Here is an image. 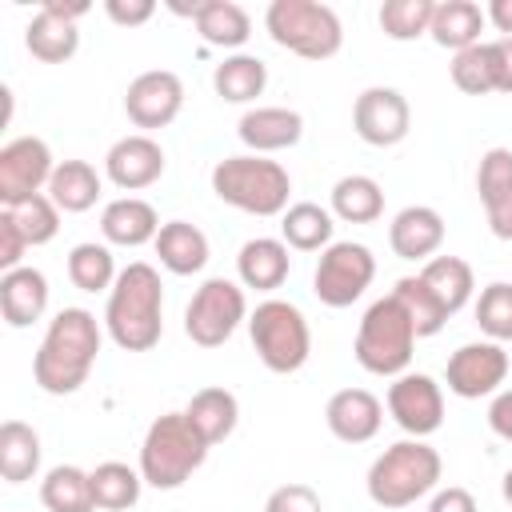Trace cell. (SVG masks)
<instances>
[{"label": "cell", "instance_id": "6da1fadb", "mask_svg": "<svg viewBox=\"0 0 512 512\" xmlns=\"http://www.w3.org/2000/svg\"><path fill=\"white\" fill-rule=\"evenodd\" d=\"M100 324L88 308H60L48 320V332L32 356V380L48 396H72L84 388L100 356Z\"/></svg>", "mask_w": 512, "mask_h": 512}, {"label": "cell", "instance_id": "7a4b0ae2", "mask_svg": "<svg viewBox=\"0 0 512 512\" xmlns=\"http://www.w3.org/2000/svg\"><path fill=\"white\" fill-rule=\"evenodd\" d=\"M104 328L116 348L124 352H148L164 336V284L160 272L144 260H132L120 268L108 304H104Z\"/></svg>", "mask_w": 512, "mask_h": 512}, {"label": "cell", "instance_id": "3957f363", "mask_svg": "<svg viewBox=\"0 0 512 512\" xmlns=\"http://www.w3.org/2000/svg\"><path fill=\"white\" fill-rule=\"evenodd\" d=\"M440 472H444V460L428 440H416V436L396 440L368 468V480H364L368 500L376 508H408L440 484Z\"/></svg>", "mask_w": 512, "mask_h": 512}, {"label": "cell", "instance_id": "277c9868", "mask_svg": "<svg viewBox=\"0 0 512 512\" xmlns=\"http://www.w3.org/2000/svg\"><path fill=\"white\" fill-rule=\"evenodd\" d=\"M212 192L228 208H240L248 216H284L292 196V176L280 160L240 152V156H224L212 168Z\"/></svg>", "mask_w": 512, "mask_h": 512}, {"label": "cell", "instance_id": "5b68a950", "mask_svg": "<svg viewBox=\"0 0 512 512\" xmlns=\"http://www.w3.org/2000/svg\"><path fill=\"white\" fill-rule=\"evenodd\" d=\"M208 440L196 432L188 412H164L148 424L144 444H140V476L144 484L172 492L180 488L204 460H208Z\"/></svg>", "mask_w": 512, "mask_h": 512}, {"label": "cell", "instance_id": "8992f818", "mask_svg": "<svg viewBox=\"0 0 512 512\" xmlns=\"http://www.w3.org/2000/svg\"><path fill=\"white\" fill-rule=\"evenodd\" d=\"M416 328H412V316L404 312V304L388 292L380 300L368 304V312L360 316V328H356V364L372 376H404L408 364H412V352H416Z\"/></svg>", "mask_w": 512, "mask_h": 512}, {"label": "cell", "instance_id": "52a82bcc", "mask_svg": "<svg viewBox=\"0 0 512 512\" xmlns=\"http://www.w3.org/2000/svg\"><path fill=\"white\" fill-rule=\"evenodd\" d=\"M248 336L260 364L276 376L300 372L312 356V328L292 300H260L248 316Z\"/></svg>", "mask_w": 512, "mask_h": 512}, {"label": "cell", "instance_id": "ba28073f", "mask_svg": "<svg viewBox=\"0 0 512 512\" xmlns=\"http://www.w3.org/2000/svg\"><path fill=\"white\" fill-rule=\"evenodd\" d=\"M264 28L300 60H332L344 44L340 16L320 0H272L264 12Z\"/></svg>", "mask_w": 512, "mask_h": 512}, {"label": "cell", "instance_id": "9c48e42d", "mask_svg": "<svg viewBox=\"0 0 512 512\" xmlns=\"http://www.w3.org/2000/svg\"><path fill=\"white\" fill-rule=\"evenodd\" d=\"M248 320V300H244V288L228 276H208L188 308H184V332L196 348H220L232 340V332Z\"/></svg>", "mask_w": 512, "mask_h": 512}, {"label": "cell", "instance_id": "30bf717a", "mask_svg": "<svg viewBox=\"0 0 512 512\" xmlns=\"http://www.w3.org/2000/svg\"><path fill=\"white\" fill-rule=\"evenodd\" d=\"M372 276H376V256H372L368 244H360V240H332L320 252V260H316L312 292L328 308H348V304H356L368 292Z\"/></svg>", "mask_w": 512, "mask_h": 512}, {"label": "cell", "instance_id": "8fae6325", "mask_svg": "<svg viewBox=\"0 0 512 512\" xmlns=\"http://www.w3.org/2000/svg\"><path fill=\"white\" fill-rule=\"evenodd\" d=\"M56 172L52 148L40 136H16L0 148V204L12 208L20 200H32L48 192V180Z\"/></svg>", "mask_w": 512, "mask_h": 512}, {"label": "cell", "instance_id": "7c38bea8", "mask_svg": "<svg viewBox=\"0 0 512 512\" xmlns=\"http://www.w3.org/2000/svg\"><path fill=\"white\" fill-rule=\"evenodd\" d=\"M508 380V352L496 340H472L460 344L448 364H444V384L452 396L460 400H480V396H496L500 384Z\"/></svg>", "mask_w": 512, "mask_h": 512}, {"label": "cell", "instance_id": "4fadbf2b", "mask_svg": "<svg viewBox=\"0 0 512 512\" xmlns=\"http://www.w3.org/2000/svg\"><path fill=\"white\" fill-rule=\"evenodd\" d=\"M352 128L372 148H396L412 128V108H408L404 92L372 84L352 104Z\"/></svg>", "mask_w": 512, "mask_h": 512}, {"label": "cell", "instance_id": "5bb4252c", "mask_svg": "<svg viewBox=\"0 0 512 512\" xmlns=\"http://www.w3.org/2000/svg\"><path fill=\"white\" fill-rule=\"evenodd\" d=\"M388 416L416 440H428L444 424V392L428 372H404L388 384Z\"/></svg>", "mask_w": 512, "mask_h": 512}, {"label": "cell", "instance_id": "9a60e30c", "mask_svg": "<svg viewBox=\"0 0 512 512\" xmlns=\"http://www.w3.org/2000/svg\"><path fill=\"white\" fill-rule=\"evenodd\" d=\"M184 108V84L176 72L168 68H148L140 72L128 92H124V112L136 128L152 132V128H168Z\"/></svg>", "mask_w": 512, "mask_h": 512}, {"label": "cell", "instance_id": "2e32d148", "mask_svg": "<svg viewBox=\"0 0 512 512\" xmlns=\"http://www.w3.org/2000/svg\"><path fill=\"white\" fill-rule=\"evenodd\" d=\"M164 148L148 136V132H132L120 136L108 152H104V176L120 188V192H140L148 184H156L164 176Z\"/></svg>", "mask_w": 512, "mask_h": 512}, {"label": "cell", "instance_id": "e0dca14e", "mask_svg": "<svg viewBox=\"0 0 512 512\" xmlns=\"http://www.w3.org/2000/svg\"><path fill=\"white\" fill-rule=\"evenodd\" d=\"M236 136L248 152L256 156H268V152H284V148H296L300 136H304V116L296 108H284V104H256L240 116L236 124Z\"/></svg>", "mask_w": 512, "mask_h": 512}, {"label": "cell", "instance_id": "ac0fdd59", "mask_svg": "<svg viewBox=\"0 0 512 512\" xmlns=\"http://www.w3.org/2000/svg\"><path fill=\"white\" fill-rule=\"evenodd\" d=\"M324 424L344 444H368L384 424V404L368 388H340L324 404Z\"/></svg>", "mask_w": 512, "mask_h": 512}, {"label": "cell", "instance_id": "d6986e66", "mask_svg": "<svg viewBox=\"0 0 512 512\" xmlns=\"http://www.w3.org/2000/svg\"><path fill=\"white\" fill-rule=\"evenodd\" d=\"M476 192L492 236L512 240V148H488L476 168Z\"/></svg>", "mask_w": 512, "mask_h": 512}, {"label": "cell", "instance_id": "ffe728a7", "mask_svg": "<svg viewBox=\"0 0 512 512\" xmlns=\"http://www.w3.org/2000/svg\"><path fill=\"white\" fill-rule=\"evenodd\" d=\"M388 244L400 260H432L444 244V216L428 204H408L392 216Z\"/></svg>", "mask_w": 512, "mask_h": 512}, {"label": "cell", "instance_id": "44dd1931", "mask_svg": "<svg viewBox=\"0 0 512 512\" xmlns=\"http://www.w3.org/2000/svg\"><path fill=\"white\" fill-rule=\"evenodd\" d=\"M48 312V276L32 264H20L0 276V316L8 328H28Z\"/></svg>", "mask_w": 512, "mask_h": 512}, {"label": "cell", "instance_id": "7402d4cb", "mask_svg": "<svg viewBox=\"0 0 512 512\" xmlns=\"http://www.w3.org/2000/svg\"><path fill=\"white\" fill-rule=\"evenodd\" d=\"M100 232L116 248H140V244H152L160 236V216L140 196H116L100 212Z\"/></svg>", "mask_w": 512, "mask_h": 512}, {"label": "cell", "instance_id": "603a6c76", "mask_svg": "<svg viewBox=\"0 0 512 512\" xmlns=\"http://www.w3.org/2000/svg\"><path fill=\"white\" fill-rule=\"evenodd\" d=\"M288 268H292L288 244L276 236L244 240L236 252V276L244 288H256V292H276L288 280Z\"/></svg>", "mask_w": 512, "mask_h": 512}, {"label": "cell", "instance_id": "cb8c5ba5", "mask_svg": "<svg viewBox=\"0 0 512 512\" xmlns=\"http://www.w3.org/2000/svg\"><path fill=\"white\" fill-rule=\"evenodd\" d=\"M152 248H156L160 264H164L172 276H196V272H204V264H208V236H204L196 224H188V220H168V224H160V236L152 240Z\"/></svg>", "mask_w": 512, "mask_h": 512}, {"label": "cell", "instance_id": "d4e9b609", "mask_svg": "<svg viewBox=\"0 0 512 512\" xmlns=\"http://www.w3.org/2000/svg\"><path fill=\"white\" fill-rule=\"evenodd\" d=\"M484 24H488V16H484L480 4H472V0H440L428 36L448 52H464V48L480 44Z\"/></svg>", "mask_w": 512, "mask_h": 512}, {"label": "cell", "instance_id": "484cf974", "mask_svg": "<svg viewBox=\"0 0 512 512\" xmlns=\"http://www.w3.org/2000/svg\"><path fill=\"white\" fill-rule=\"evenodd\" d=\"M104 192L100 172L88 160H60L52 180H48V196L60 212H88Z\"/></svg>", "mask_w": 512, "mask_h": 512}, {"label": "cell", "instance_id": "4316f807", "mask_svg": "<svg viewBox=\"0 0 512 512\" xmlns=\"http://www.w3.org/2000/svg\"><path fill=\"white\" fill-rule=\"evenodd\" d=\"M184 412H188V420L196 424V432H200L208 444L228 440V436L236 432V424H240V400H236L228 388H220V384L200 388V392L188 400Z\"/></svg>", "mask_w": 512, "mask_h": 512}, {"label": "cell", "instance_id": "83f0119b", "mask_svg": "<svg viewBox=\"0 0 512 512\" xmlns=\"http://www.w3.org/2000/svg\"><path fill=\"white\" fill-rule=\"evenodd\" d=\"M268 84V64L260 56H248V52H232L224 56L216 68H212V88L220 100L228 104H248L264 92Z\"/></svg>", "mask_w": 512, "mask_h": 512}, {"label": "cell", "instance_id": "f1b7e54d", "mask_svg": "<svg viewBox=\"0 0 512 512\" xmlns=\"http://www.w3.org/2000/svg\"><path fill=\"white\" fill-rule=\"evenodd\" d=\"M332 216L344 224H376L384 216V188L364 172L340 176L332 184Z\"/></svg>", "mask_w": 512, "mask_h": 512}, {"label": "cell", "instance_id": "f546056e", "mask_svg": "<svg viewBox=\"0 0 512 512\" xmlns=\"http://www.w3.org/2000/svg\"><path fill=\"white\" fill-rule=\"evenodd\" d=\"M40 504L48 512H96L92 496V472L76 464H56L40 480Z\"/></svg>", "mask_w": 512, "mask_h": 512}, {"label": "cell", "instance_id": "4dcf8cb0", "mask_svg": "<svg viewBox=\"0 0 512 512\" xmlns=\"http://www.w3.org/2000/svg\"><path fill=\"white\" fill-rule=\"evenodd\" d=\"M192 24H196L200 40L212 44V48H240L252 36L248 12L240 4H232V0H200Z\"/></svg>", "mask_w": 512, "mask_h": 512}, {"label": "cell", "instance_id": "1f68e13d", "mask_svg": "<svg viewBox=\"0 0 512 512\" xmlns=\"http://www.w3.org/2000/svg\"><path fill=\"white\" fill-rule=\"evenodd\" d=\"M332 208H320L312 200L288 204V212L280 216V240L296 252H324L332 244Z\"/></svg>", "mask_w": 512, "mask_h": 512}, {"label": "cell", "instance_id": "d6a6232c", "mask_svg": "<svg viewBox=\"0 0 512 512\" xmlns=\"http://www.w3.org/2000/svg\"><path fill=\"white\" fill-rule=\"evenodd\" d=\"M416 276L436 292V300L448 308V316H456L472 300V292H476L472 264L460 260V256H432V260H424V268Z\"/></svg>", "mask_w": 512, "mask_h": 512}, {"label": "cell", "instance_id": "836d02e7", "mask_svg": "<svg viewBox=\"0 0 512 512\" xmlns=\"http://www.w3.org/2000/svg\"><path fill=\"white\" fill-rule=\"evenodd\" d=\"M40 472V436L24 420L0 424V476L8 484H28Z\"/></svg>", "mask_w": 512, "mask_h": 512}, {"label": "cell", "instance_id": "e575fe53", "mask_svg": "<svg viewBox=\"0 0 512 512\" xmlns=\"http://www.w3.org/2000/svg\"><path fill=\"white\" fill-rule=\"evenodd\" d=\"M24 48H28L40 64H64V60L76 56L80 32H76V24H68V20H60V16H52V12L40 8V12L28 20V28H24Z\"/></svg>", "mask_w": 512, "mask_h": 512}, {"label": "cell", "instance_id": "d590c367", "mask_svg": "<svg viewBox=\"0 0 512 512\" xmlns=\"http://www.w3.org/2000/svg\"><path fill=\"white\" fill-rule=\"evenodd\" d=\"M140 488H144L140 468H128L120 460H104V464L92 468V496H96V508H104V512L136 508Z\"/></svg>", "mask_w": 512, "mask_h": 512}, {"label": "cell", "instance_id": "8d00e7d4", "mask_svg": "<svg viewBox=\"0 0 512 512\" xmlns=\"http://www.w3.org/2000/svg\"><path fill=\"white\" fill-rule=\"evenodd\" d=\"M116 260H112V248L108 244H96V240H84L68 252V280L80 288V292H112L116 284Z\"/></svg>", "mask_w": 512, "mask_h": 512}, {"label": "cell", "instance_id": "74e56055", "mask_svg": "<svg viewBox=\"0 0 512 512\" xmlns=\"http://www.w3.org/2000/svg\"><path fill=\"white\" fill-rule=\"evenodd\" d=\"M392 296H396V300L404 304V312L412 316L416 336H436V332L448 324V308L436 300V292H432L420 276H404V280H396Z\"/></svg>", "mask_w": 512, "mask_h": 512}, {"label": "cell", "instance_id": "f35d334b", "mask_svg": "<svg viewBox=\"0 0 512 512\" xmlns=\"http://www.w3.org/2000/svg\"><path fill=\"white\" fill-rule=\"evenodd\" d=\"M436 16V0H384L380 4V32L388 40H416L428 36Z\"/></svg>", "mask_w": 512, "mask_h": 512}, {"label": "cell", "instance_id": "ab89813d", "mask_svg": "<svg viewBox=\"0 0 512 512\" xmlns=\"http://www.w3.org/2000/svg\"><path fill=\"white\" fill-rule=\"evenodd\" d=\"M4 212L12 216V224L20 228V236L28 240V248H40V244L56 240V232H60V208L52 204L48 192H40L32 200H20V204H12Z\"/></svg>", "mask_w": 512, "mask_h": 512}, {"label": "cell", "instance_id": "60d3db41", "mask_svg": "<svg viewBox=\"0 0 512 512\" xmlns=\"http://www.w3.org/2000/svg\"><path fill=\"white\" fill-rule=\"evenodd\" d=\"M476 324L496 344H508L512 340V284L508 280H492L488 288H480Z\"/></svg>", "mask_w": 512, "mask_h": 512}, {"label": "cell", "instance_id": "b9f144b4", "mask_svg": "<svg viewBox=\"0 0 512 512\" xmlns=\"http://www.w3.org/2000/svg\"><path fill=\"white\" fill-rule=\"evenodd\" d=\"M448 72H452V84L464 96H488V92H496L492 88V64H488V40L456 52L452 64H448Z\"/></svg>", "mask_w": 512, "mask_h": 512}, {"label": "cell", "instance_id": "7bdbcfd3", "mask_svg": "<svg viewBox=\"0 0 512 512\" xmlns=\"http://www.w3.org/2000/svg\"><path fill=\"white\" fill-rule=\"evenodd\" d=\"M264 512H324L316 488L308 484H280L268 500H264Z\"/></svg>", "mask_w": 512, "mask_h": 512}, {"label": "cell", "instance_id": "ee69618b", "mask_svg": "<svg viewBox=\"0 0 512 512\" xmlns=\"http://www.w3.org/2000/svg\"><path fill=\"white\" fill-rule=\"evenodd\" d=\"M104 12L120 28H140L156 16V4L152 0H104Z\"/></svg>", "mask_w": 512, "mask_h": 512}, {"label": "cell", "instance_id": "f6af8a7d", "mask_svg": "<svg viewBox=\"0 0 512 512\" xmlns=\"http://www.w3.org/2000/svg\"><path fill=\"white\" fill-rule=\"evenodd\" d=\"M488 64H492V88L512 96V40L508 36L488 40Z\"/></svg>", "mask_w": 512, "mask_h": 512}, {"label": "cell", "instance_id": "bcb514c9", "mask_svg": "<svg viewBox=\"0 0 512 512\" xmlns=\"http://www.w3.org/2000/svg\"><path fill=\"white\" fill-rule=\"evenodd\" d=\"M24 252H28V240L20 236V228L12 224V216H8V212H0V268H4V272L20 268Z\"/></svg>", "mask_w": 512, "mask_h": 512}, {"label": "cell", "instance_id": "7dc6e473", "mask_svg": "<svg viewBox=\"0 0 512 512\" xmlns=\"http://www.w3.org/2000/svg\"><path fill=\"white\" fill-rule=\"evenodd\" d=\"M428 512H480V508H476V496H472L468 488L448 484V488H440V492L428 500Z\"/></svg>", "mask_w": 512, "mask_h": 512}, {"label": "cell", "instance_id": "c3c4849f", "mask_svg": "<svg viewBox=\"0 0 512 512\" xmlns=\"http://www.w3.org/2000/svg\"><path fill=\"white\" fill-rule=\"evenodd\" d=\"M488 428L512 444V388H500L488 404Z\"/></svg>", "mask_w": 512, "mask_h": 512}, {"label": "cell", "instance_id": "681fc988", "mask_svg": "<svg viewBox=\"0 0 512 512\" xmlns=\"http://www.w3.org/2000/svg\"><path fill=\"white\" fill-rule=\"evenodd\" d=\"M40 8H44V12H52V16H60V20H68V24H76L80 16H88V12H92V4H88V0H44Z\"/></svg>", "mask_w": 512, "mask_h": 512}, {"label": "cell", "instance_id": "f907efd6", "mask_svg": "<svg viewBox=\"0 0 512 512\" xmlns=\"http://www.w3.org/2000/svg\"><path fill=\"white\" fill-rule=\"evenodd\" d=\"M484 16H488V24H492L496 32H504V36L512 40V0H492V4L484 8Z\"/></svg>", "mask_w": 512, "mask_h": 512}, {"label": "cell", "instance_id": "816d5d0a", "mask_svg": "<svg viewBox=\"0 0 512 512\" xmlns=\"http://www.w3.org/2000/svg\"><path fill=\"white\" fill-rule=\"evenodd\" d=\"M500 492H504V500H508V504H512V468H508V472H504V480H500Z\"/></svg>", "mask_w": 512, "mask_h": 512}]
</instances>
